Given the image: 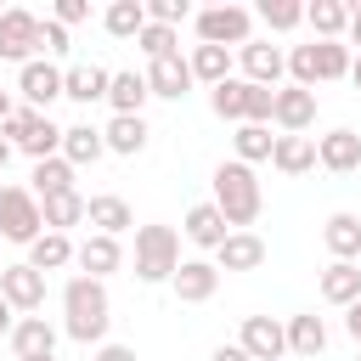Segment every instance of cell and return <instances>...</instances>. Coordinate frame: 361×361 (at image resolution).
<instances>
[{
	"label": "cell",
	"instance_id": "6da1fadb",
	"mask_svg": "<svg viewBox=\"0 0 361 361\" xmlns=\"http://www.w3.org/2000/svg\"><path fill=\"white\" fill-rule=\"evenodd\" d=\"M62 316H68V338L73 344H102L107 322H113V305H107V288L96 276H73L62 288Z\"/></svg>",
	"mask_w": 361,
	"mask_h": 361
},
{
	"label": "cell",
	"instance_id": "7a4b0ae2",
	"mask_svg": "<svg viewBox=\"0 0 361 361\" xmlns=\"http://www.w3.org/2000/svg\"><path fill=\"white\" fill-rule=\"evenodd\" d=\"M214 209L226 214V226H254V220H259L265 197H259V180H254L248 164L231 158V164L214 169Z\"/></svg>",
	"mask_w": 361,
	"mask_h": 361
},
{
	"label": "cell",
	"instance_id": "3957f363",
	"mask_svg": "<svg viewBox=\"0 0 361 361\" xmlns=\"http://www.w3.org/2000/svg\"><path fill=\"white\" fill-rule=\"evenodd\" d=\"M350 45L344 39H316V45H293V56H288V68H293V85H305V90H316V85H327V79H350Z\"/></svg>",
	"mask_w": 361,
	"mask_h": 361
},
{
	"label": "cell",
	"instance_id": "277c9868",
	"mask_svg": "<svg viewBox=\"0 0 361 361\" xmlns=\"http://www.w3.org/2000/svg\"><path fill=\"white\" fill-rule=\"evenodd\" d=\"M175 271H180V237L169 226H135V276L175 282Z\"/></svg>",
	"mask_w": 361,
	"mask_h": 361
},
{
	"label": "cell",
	"instance_id": "5b68a950",
	"mask_svg": "<svg viewBox=\"0 0 361 361\" xmlns=\"http://www.w3.org/2000/svg\"><path fill=\"white\" fill-rule=\"evenodd\" d=\"M0 130H6V141H11L17 152H28L34 164H45V158H56V152H62V130H56L45 113H34V107H17Z\"/></svg>",
	"mask_w": 361,
	"mask_h": 361
},
{
	"label": "cell",
	"instance_id": "8992f818",
	"mask_svg": "<svg viewBox=\"0 0 361 361\" xmlns=\"http://www.w3.org/2000/svg\"><path fill=\"white\" fill-rule=\"evenodd\" d=\"M0 237L6 243H39L45 237V209L28 186H0Z\"/></svg>",
	"mask_w": 361,
	"mask_h": 361
},
{
	"label": "cell",
	"instance_id": "52a82bcc",
	"mask_svg": "<svg viewBox=\"0 0 361 361\" xmlns=\"http://www.w3.org/2000/svg\"><path fill=\"white\" fill-rule=\"evenodd\" d=\"M192 23H197V45H220V51L237 45V51H243V45L254 39V11H248V6H209V11H197Z\"/></svg>",
	"mask_w": 361,
	"mask_h": 361
},
{
	"label": "cell",
	"instance_id": "ba28073f",
	"mask_svg": "<svg viewBox=\"0 0 361 361\" xmlns=\"http://www.w3.org/2000/svg\"><path fill=\"white\" fill-rule=\"evenodd\" d=\"M0 299H6L11 310L34 316V310L45 305V271H34L28 259H23V265H6V271H0Z\"/></svg>",
	"mask_w": 361,
	"mask_h": 361
},
{
	"label": "cell",
	"instance_id": "9c48e42d",
	"mask_svg": "<svg viewBox=\"0 0 361 361\" xmlns=\"http://www.w3.org/2000/svg\"><path fill=\"white\" fill-rule=\"evenodd\" d=\"M34 51H39V17L23 11V6L0 11V56H11V62H34Z\"/></svg>",
	"mask_w": 361,
	"mask_h": 361
},
{
	"label": "cell",
	"instance_id": "30bf717a",
	"mask_svg": "<svg viewBox=\"0 0 361 361\" xmlns=\"http://www.w3.org/2000/svg\"><path fill=\"white\" fill-rule=\"evenodd\" d=\"M271 118L282 124V135H305V130L316 124V90H305V85H282Z\"/></svg>",
	"mask_w": 361,
	"mask_h": 361
},
{
	"label": "cell",
	"instance_id": "8fae6325",
	"mask_svg": "<svg viewBox=\"0 0 361 361\" xmlns=\"http://www.w3.org/2000/svg\"><path fill=\"white\" fill-rule=\"evenodd\" d=\"M237 344L248 350V361H276L288 350V327L276 316H243V338Z\"/></svg>",
	"mask_w": 361,
	"mask_h": 361
},
{
	"label": "cell",
	"instance_id": "7c38bea8",
	"mask_svg": "<svg viewBox=\"0 0 361 361\" xmlns=\"http://www.w3.org/2000/svg\"><path fill=\"white\" fill-rule=\"evenodd\" d=\"M17 90H23V102L39 113V107H51L56 96H62V68L56 62H23V73H17Z\"/></svg>",
	"mask_w": 361,
	"mask_h": 361
},
{
	"label": "cell",
	"instance_id": "4fadbf2b",
	"mask_svg": "<svg viewBox=\"0 0 361 361\" xmlns=\"http://www.w3.org/2000/svg\"><path fill=\"white\" fill-rule=\"evenodd\" d=\"M214 288H220L214 259H180V271H175V299L180 305H203V299H214Z\"/></svg>",
	"mask_w": 361,
	"mask_h": 361
},
{
	"label": "cell",
	"instance_id": "5bb4252c",
	"mask_svg": "<svg viewBox=\"0 0 361 361\" xmlns=\"http://www.w3.org/2000/svg\"><path fill=\"white\" fill-rule=\"evenodd\" d=\"M316 164L322 169H333V175H350V169H361V135L355 130H327L322 141H316Z\"/></svg>",
	"mask_w": 361,
	"mask_h": 361
},
{
	"label": "cell",
	"instance_id": "9a60e30c",
	"mask_svg": "<svg viewBox=\"0 0 361 361\" xmlns=\"http://www.w3.org/2000/svg\"><path fill=\"white\" fill-rule=\"evenodd\" d=\"M237 62H243V73H248V85H276L282 79V68H288V56L271 45V39H248L243 51H237Z\"/></svg>",
	"mask_w": 361,
	"mask_h": 361
},
{
	"label": "cell",
	"instance_id": "2e32d148",
	"mask_svg": "<svg viewBox=\"0 0 361 361\" xmlns=\"http://www.w3.org/2000/svg\"><path fill=\"white\" fill-rule=\"evenodd\" d=\"M107 85H113V73H107V68H96V62L62 68V96H68V102H79V107H90V102H107Z\"/></svg>",
	"mask_w": 361,
	"mask_h": 361
},
{
	"label": "cell",
	"instance_id": "e0dca14e",
	"mask_svg": "<svg viewBox=\"0 0 361 361\" xmlns=\"http://www.w3.org/2000/svg\"><path fill=\"white\" fill-rule=\"evenodd\" d=\"M11 355L17 361H39V355H56V327L45 316H23L11 327Z\"/></svg>",
	"mask_w": 361,
	"mask_h": 361
},
{
	"label": "cell",
	"instance_id": "ac0fdd59",
	"mask_svg": "<svg viewBox=\"0 0 361 361\" xmlns=\"http://www.w3.org/2000/svg\"><path fill=\"white\" fill-rule=\"evenodd\" d=\"M192 85H197V79H192V62H186V56H164V62L147 68V90L164 96V102H180Z\"/></svg>",
	"mask_w": 361,
	"mask_h": 361
},
{
	"label": "cell",
	"instance_id": "d6986e66",
	"mask_svg": "<svg viewBox=\"0 0 361 361\" xmlns=\"http://www.w3.org/2000/svg\"><path fill=\"white\" fill-rule=\"evenodd\" d=\"M180 231H186V243H197V248H220V243L231 237V226H226V214H220L214 203H192Z\"/></svg>",
	"mask_w": 361,
	"mask_h": 361
},
{
	"label": "cell",
	"instance_id": "ffe728a7",
	"mask_svg": "<svg viewBox=\"0 0 361 361\" xmlns=\"http://www.w3.org/2000/svg\"><path fill=\"white\" fill-rule=\"evenodd\" d=\"M214 265L220 271H259L265 265V243L254 231H231L220 248H214Z\"/></svg>",
	"mask_w": 361,
	"mask_h": 361
},
{
	"label": "cell",
	"instance_id": "44dd1931",
	"mask_svg": "<svg viewBox=\"0 0 361 361\" xmlns=\"http://www.w3.org/2000/svg\"><path fill=\"white\" fill-rule=\"evenodd\" d=\"M322 243H327V254L333 259H361V220L350 214V209H338V214H327V226H322Z\"/></svg>",
	"mask_w": 361,
	"mask_h": 361
},
{
	"label": "cell",
	"instance_id": "7402d4cb",
	"mask_svg": "<svg viewBox=\"0 0 361 361\" xmlns=\"http://www.w3.org/2000/svg\"><path fill=\"white\" fill-rule=\"evenodd\" d=\"M79 265H85V276H107V271H118L124 265V248H118V237H102V231H90L85 243H79V254H73Z\"/></svg>",
	"mask_w": 361,
	"mask_h": 361
},
{
	"label": "cell",
	"instance_id": "603a6c76",
	"mask_svg": "<svg viewBox=\"0 0 361 361\" xmlns=\"http://www.w3.org/2000/svg\"><path fill=\"white\" fill-rule=\"evenodd\" d=\"M322 299L350 310V305L361 299V265H350V259H333V265L322 271Z\"/></svg>",
	"mask_w": 361,
	"mask_h": 361
},
{
	"label": "cell",
	"instance_id": "cb8c5ba5",
	"mask_svg": "<svg viewBox=\"0 0 361 361\" xmlns=\"http://www.w3.org/2000/svg\"><path fill=\"white\" fill-rule=\"evenodd\" d=\"M147 73H113L107 85V102H113V118H141V102H147Z\"/></svg>",
	"mask_w": 361,
	"mask_h": 361
},
{
	"label": "cell",
	"instance_id": "d4e9b609",
	"mask_svg": "<svg viewBox=\"0 0 361 361\" xmlns=\"http://www.w3.org/2000/svg\"><path fill=\"white\" fill-rule=\"evenodd\" d=\"M85 220L102 231V237H118V231H130L135 226V214H130V203L124 197H113V192H102V197H90V209H85Z\"/></svg>",
	"mask_w": 361,
	"mask_h": 361
},
{
	"label": "cell",
	"instance_id": "484cf974",
	"mask_svg": "<svg viewBox=\"0 0 361 361\" xmlns=\"http://www.w3.org/2000/svg\"><path fill=\"white\" fill-rule=\"evenodd\" d=\"M288 350L316 361V355L327 350V322H322L316 310H305V316H288Z\"/></svg>",
	"mask_w": 361,
	"mask_h": 361
},
{
	"label": "cell",
	"instance_id": "4316f807",
	"mask_svg": "<svg viewBox=\"0 0 361 361\" xmlns=\"http://www.w3.org/2000/svg\"><path fill=\"white\" fill-rule=\"evenodd\" d=\"M102 152H107V141H102L96 124H68V130H62V158H68L73 169H79V164H96Z\"/></svg>",
	"mask_w": 361,
	"mask_h": 361
},
{
	"label": "cell",
	"instance_id": "83f0119b",
	"mask_svg": "<svg viewBox=\"0 0 361 361\" xmlns=\"http://www.w3.org/2000/svg\"><path fill=\"white\" fill-rule=\"evenodd\" d=\"M271 164H276L282 175H305V169H316V141H310V135H276Z\"/></svg>",
	"mask_w": 361,
	"mask_h": 361
},
{
	"label": "cell",
	"instance_id": "f1b7e54d",
	"mask_svg": "<svg viewBox=\"0 0 361 361\" xmlns=\"http://www.w3.org/2000/svg\"><path fill=\"white\" fill-rule=\"evenodd\" d=\"M102 28H107L113 39H141V28H147V6H141V0H113V6L102 11Z\"/></svg>",
	"mask_w": 361,
	"mask_h": 361
},
{
	"label": "cell",
	"instance_id": "f546056e",
	"mask_svg": "<svg viewBox=\"0 0 361 361\" xmlns=\"http://www.w3.org/2000/svg\"><path fill=\"white\" fill-rule=\"evenodd\" d=\"M305 23L316 28V39H338V34H350V6L344 0H310Z\"/></svg>",
	"mask_w": 361,
	"mask_h": 361
},
{
	"label": "cell",
	"instance_id": "4dcf8cb0",
	"mask_svg": "<svg viewBox=\"0 0 361 361\" xmlns=\"http://www.w3.org/2000/svg\"><path fill=\"white\" fill-rule=\"evenodd\" d=\"M186 62H192V79H203L209 90L231 79V51H220V45H192Z\"/></svg>",
	"mask_w": 361,
	"mask_h": 361
},
{
	"label": "cell",
	"instance_id": "1f68e13d",
	"mask_svg": "<svg viewBox=\"0 0 361 361\" xmlns=\"http://www.w3.org/2000/svg\"><path fill=\"white\" fill-rule=\"evenodd\" d=\"M231 147H237V164H265L271 158V147H276V135H271V124H237V135H231Z\"/></svg>",
	"mask_w": 361,
	"mask_h": 361
},
{
	"label": "cell",
	"instance_id": "d6a6232c",
	"mask_svg": "<svg viewBox=\"0 0 361 361\" xmlns=\"http://www.w3.org/2000/svg\"><path fill=\"white\" fill-rule=\"evenodd\" d=\"M62 192H73V164L56 152V158L34 164V197L45 203V197H62Z\"/></svg>",
	"mask_w": 361,
	"mask_h": 361
},
{
	"label": "cell",
	"instance_id": "836d02e7",
	"mask_svg": "<svg viewBox=\"0 0 361 361\" xmlns=\"http://www.w3.org/2000/svg\"><path fill=\"white\" fill-rule=\"evenodd\" d=\"M39 209H45V231H62V237H68V226H79V220H85L90 197H79V192H62V197H45Z\"/></svg>",
	"mask_w": 361,
	"mask_h": 361
},
{
	"label": "cell",
	"instance_id": "e575fe53",
	"mask_svg": "<svg viewBox=\"0 0 361 361\" xmlns=\"http://www.w3.org/2000/svg\"><path fill=\"white\" fill-rule=\"evenodd\" d=\"M73 254H79V248H73L62 231H45L39 243H28V265H34V271H62Z\"/></svg>",
	"mask_w": 361,
	"mask_h": 361
},
{
	"label": "cell",
	"instance_id": "d590c367",
	"mask_svg": "<svg viewBox=\"0 0 361 361\" xmlns=\"http://www.w3.org/2000/svg\"><path fill=\"white\" fill-rule=\"evenodd\" d=\"M102 141H107V152H124V158H135V152L147 147V118H113V124L102 130Z\"/></svg>",
	"mask_w": 361,
	"mask_h": 361
},
{
	"label": "cell",
	"instance_id": "8d00e7d4",
	"mask_svg": "<svg viewBox=\"0 0 361 361\" xmlns=\"http://www.w3.org/2000/svg\"><path fill=\"white\" fill-rule=\"evenodd\" d=\"M209 107H214L220 118H237V124H243V107H248V79H226V85H214V90H209Z\"/></svg>",
	"mask_w": 361,
	"mask_h": 361
},
{
	"label": "cell",
	"instance_id": "74e56055",
	"mask_svg": "<svg viewBox=\"0 0 361 361\" xmlns=\"http://www.w3.org/2000/svg\"><path fill=\"white\" fill-rule=\"evenodd\" d=\"M135 45H141L152 62H164V56H180V34H175V28H164V23H147Z\"/></svg>",
	"mask_w": 361,
	"mask_h": 361
},
{
	"label": "cell",
	"instance_id": "f35d334b",
	"mask_svg": "<svg viewBox=\"0 0 361 361\" xmlns=\"http://www.w3.org/2000/svg\"><path fill=\"white\" fill-rule=\"evenodd\" d=\"M259 23L276 28V34H282V28H299V23H305V6H299V0H259Z\"/></svg>",
	"mask_w": 361,
	"mask_h": 361
},
{
	"label": "cell",
	"instance_id": "ab89813d",
	"mask_svg": "<svg viewBox=\"0 0 361 361\" xmlns=\"http://www.w3.org/2000/svg\"><path fill=\"white\" fill-rule=\"evenodd\" d=\"M271 107H276V90H265V85H248V107H243V124H271Z\"/></svg>",
	"mask_w": 361,
	"mask_h": 361
},
{
	"label": "cell",
	"instance_id": "60d3db41",
	"mask_svg": "<svg viewBox=\"0 0 361 361\" xmlns=\"http://www.w3.org/2000/svg\"><path fill=\"white\" fill-rule=\"evenodd\" d=\"M186 17H192V6H186V0H147V23L175 28V23H186Z\"/></svg>",
	"mask_w": 361,
	"mask_h": 361
},
{
	"label": "cell",
	"instance_id": "b9f144b4",
	"mask_svg": "<svg viewBox=\"0 0 361 361\" xmlns=\"http://www.w3.org/2000/svg\"><path fill=\"white\" fill-rule=\"evenodd\" d=\"M39 51H45V56H62V51H68V28H62L56 17L39 23Z\"/></svg>",
	"mask_w": 361,
	"mask_h": 361
},
{
	"label": "cell",
	"instance_id": "7bdbcfd3",
	"mask_svg": "<svg viewBox=\"0 0 361 361\" xmlns=\"http://www.w3.org/2000/svg\"><path fill=\"white\" fill-rule=\"evenodd\" d=\"M85 17H90L85 0H56V23H62V28H73V23H85Z\"/></svg>",
	"mask_w": 361,
	"mask_h": 361
},
{
	"label": "cell",
	"instance_id": "ee69618b",
	"mask_svg": "<svg viewBox=\"0 0 361 361\" xmlns=\"http://www.w3.org/2000/svg\"><path fill=\"white\" fill-rule=\"evenodd\" d=\"M90 361H135V350H130V344H102Z\"/></svg>",
	"mask_w": 361,
	"mask_h": 361
},
{
	"label": "cell",
	"instance_id": "f6af8a7d",
	"mask_svg": "<svg viewBox=\"0 0 361 361\" xmlns=\"http://www.w3.org/2000/svg\"><path fill=\"white\" fill-rule=\"evenodd\" d=\"M209 361H248V350H243V344H214Z\"/></svg>",
	"mask_w": 361,
	"mask_h": 361
},
{
	"label": "cell",
	"instance_id": "bcb514c9",
	"mask_svg": "<svg viewBox=\"0 0 361 361\" xmlns=\"http://www.w3.org/2000/svg\"><path fill=\"white\" fill-rule=\"evenodd\" d=\"M344 327H350V338H355V350H361V299L350 305V316H344Z\"/></svg>",
	"mask_w": 361,
	"mask_h": 361
},
{
	"label": "cell",
	"instance_id": "7dc6e473",
	"mask_svg": "<svg viewBox=\"0 0 361 361\" xmlns=\"http://www.w3.org/2000/svg\"><path fill=\"white\" fill-rule=\"evenodd\" d=\"M11 327H17V322H11V305L0 299V338H11Z\"/></svg>",
	"mask_w": 361,
	"mask_h": 361
},
{
	"label": "cell",
	"instance_id": "c3c4849f",
	"mask_svg": "<svg viewBox=\"0 0 361 361\" xmlns=\"http://www.w3.org/2000/svg\"><path fill=\"white\" fill-rule=\"evenodd\" d=\"M350 39L361 45V6H350Z\"/></svg>",
	"mask_w": 361,
	"mask_h": 361
},
{
	"label": "cell",
	"instance_id": "681fc988",
	"mask_svg": "<svg viewBox=\"0 0 361 361\" xmlns=\"http://www.w3.org/2000/svg\"><path fill=\"white\" fill-rule=\"evenodd\" d=\"M11 152H17V147H11V141H6V135H0V169H6V164H11Z\"/></svg>",
	"mask_w": 361,
	"mask_h": 361
},
{
	"label": "cell",
	"instance_id": "f907efd6",
	"mask_svg": "<svg viewBox=\"0 0 361 361\" xmlns=\"http://www.w3.org/2000/svg\"><path fill=\"white\" fill-rule=\"evenodd\" d=\"M11 113H17V107H11V96H6V90H0V124H6V118H11Z\"/></svg>",
	"mask_w": 361,
	"mask_h": 361
},
{
	"label": "cell",
	"instance_id": "816d5d0a",
	"mask_svg": "<svg viewBox=\"0 0 361 361\" xmlns=\"http://www.w3.org/2000/svg\"><path fill=\"white\" fill-rule=\"evenodd\" d=\"M350 85H355V90H361V56H355V62H350Z\"/></svg>",
	"mask_w": 361,
	"mask_h": 361
},
{
	"label": "cell",
	"instance_id": "f5cc1de1",
	"mask_svg": "<svg viewBox=\"0 0 361 361\" xmlns=\"http://www.w3.org/2000/svg\"><path fill=\"white\" fill-rule=\"evenodd\" d=\"M39 361H56V355H39Z\"/></svg>",
	"mask_w": 361,
	"mask_h": 361
},
{
	"label": "cell",
	"instance_id": "db71d44e",
	"mask_svg": "<svg viewBox=\"0 0 361 361\" xmlns=\"http://www.w3.org/2000/svg\"><path fill=\"white\" fill-rule=\"evenodd\" d=\"M355 361H361V355H355Z\"/></svg>",
	"mask_w": 361,
	"mask_h": 361
},
{
	"label": "cell",
	"instance_id": "11a10c76",
	"mask_svg": "<svg viewBox=\"0 0 361 361\" xmlns=\"http://www.w3.org/2000/svg\"><path fill=\"white\" fill-rule=\"evenodd\" d=\"M355 265H361V259H355Z\"/></svg>",
	"mask_w": 361,
	"mask_h": 361
}]
</instances>
